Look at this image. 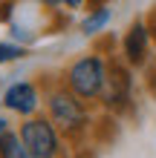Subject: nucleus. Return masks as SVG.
<instances>
[{
  "label": "nucleus",
  "instance_id": "obj_1",
  "mask_svg": "<svg viewBox=\"0 0 156 158\" xmlns=\"http://www.w3.org/2000/svg\"><path fill=\"white\" fill-rule=\"evenodd\" d=\"M41 83H43V112L52 118V124L61 129V135L67 138L72 150H81L90 132H93V112H90L93 104L78 98L61 81V75L41 78Z\"/></svg>",
  "mask_w": 156,
  "mask_h": 158
},
{
  "label": "nucleus",
  "instance_id": "obj_2",
  "mask_svg": "<svg viewBox=\"0 0 156 158\" xmlns=\"http://www.w3.org/2000/svg\"><path fill=\"white\" fill-rule=\"evenodd\" d=\"M107 78H110V58L101 49H90L78 58H72L67 66L61 69V81L75 92L78 98H84L87 104H98L104 95V86H107Z\"/></svg>",
  "mask_w": 156,
  "mask_h": 158
},
{
  "label": "nucleus",
  "instance_id": "obj_3",
  "mask_svg": "<svg viewBox=\"0 0 156 158\" xmlns=\"http://www.w3.org/2000/svg\"><path fill=\"white\" fill-rule=\"evenodd\" d=\"M20 132L26 150H29L32 158H67V138L61 135V129L52 124V118L47 112L20 118Z\"/></svg>",
  "mask_w": 156,
  "mask_h": 158
},
{
  "label": "nucleus",
  "instance_id": "obj_4",
  "mask_svg": "<svg viewBox=\"0 0 156 158\" xmlns=\"http://www.w3.org/2000/svg\"><path fill=\"white\" fill-rule=\"evenodd\" d=\"M133 104H136V69L122 60V55L118 58L110 55V78H107V86H104L98 106L107 115L122 118L133 109Z\"/></svg>",
  "mask_w": 156,
  "mask_h": 158
},
{
  "label": "nucleus",
  "instance_id": "obj_5",
  "mask_svg": "<svg viewBox=\"0 0 156 158\" xmlns=\"http://www.w3.org/2000/svg\"><path fill=\"white\" fill-rule=\"evenodd\" d=\"M0 106H3L6 112L17 115V118L38 115L41 106H43V83L41 81H29V78L12 81L3 89V95H0Z\"/></svg>",
  "mask_w": 156,
  "mask_h": 158
},
{
  "label": "nucleus",
  "instance_id": "obj_6",
  "mask_svg": "<svg viewBox=\"0 0 156 158\" xmlns=\"http://www.w3.org/2000/svg\"><path fill=\"white\" fill-rule=\"evenodd\" d=\"M153 32H150V23L148 17H136V20L127 26V32L122 35V60L130 63L133 69H145L153 58Z\"/></svg>",
  "mask_w": 156,
  "mask_h": 158
},
{
  "label": "nucleus",
  "instance_id": "obj_7",
  "mask_svg": "<svg viewBox=\"0 0 156 158\" xmlns=\"http://www.w3.org/2000/svg\"><path fill=\"white\" fill-rule=\"evenodd\" d=\"M110 20H113V6L110 3H90L87 15L81 17V23H78V32L87 35V38H98L110 26Z\"/></svg>",
  "mask_w": 156,
  "mask_h": 158
},
{
  "label": "nucleus",
  "instance_id": "obj_8",
  "mask_svg": "<svg viewBox=\"0 0 156 158\" xmlns=\"http://www.w3.org/2000/svg\"><path fill=\"white\" fill-rule=\"evenodd\" d=\"M0 158H32L17 129H6L0 135Z\"/></svg>",
  "mask_w": 156,
  "mask_h": 158
},
{
  "label": "nucleus",
  "instance_id": "obj_9",
  "mask_svg": "<svg viewBox=\"0 0 156 158\" xmlns=\"http://www.w3.org/2000/svg\"><path fill=\"white\" fill-rule=\"evenodd\" d=\"M26 58V43H15V40H0V66Z\"/></svg>",
  "mask_w": 156,
  "mask_h": 158
},
{
  "label": "nucleus",
  "instance_id": "obj_10",
  "mask_svg": "<svg viewBox=\"0 0 156 158\" xmlns=\"http://www.w3.org/2000/svg\"><path fill=\"white\" fill-rule=\"evenodd\" d=\"M145 89L156 98V55L150 58V63L145 66Z\"/></svg>",
  "mask_w": 156,
  "mask_h": 158
},
{
  "label": "nucleus",
  "instance_id": "obj_11",
  "mask_svg": "<svg viewBox=\"0 0 156 158\" xmlns=\"http://www.w3.org/2000/svg\"><path fill=\"white\" fill-rule=\"evenodd\" d=\"M15 6H17V0H0V23L15 20Z\"/></svg>",
  "mask_w": 156,
  "mask_h": 158
},
{
  "label": "nucleus",
  "instance_id": "obj_12",
  "mask_svg": "<svg viewBox=\"0 0 156 158\" xmlns=\"http://www.w3.org/2000/svg\"><path fill=\"white\" fill-rule=\"evenodd\" d=\"M90 6V0H61V9L64 12H84V9Z\"/></svg>",
  "mask_w": 156,
  "mask_h": 158
},
{
  "label": "nucleus",
  "instance_id": "obj_13",
  "mask_svg": "<svg viewBox=\"0 0 156 158\" xmlns=\"http://www.w3.org/2000/svg\"><path fill=\"white\" fill-rule=\"evenodd\" d=\"M32 3H38L41 9H47V12H64V9H61V0H32Z\"/></svg>",
  "mask_w": 156,
  "mask_h": 158
},
{
  "label": "nucleus",
  "instance_id": "obj_14",
  "mask_svg": "<svg viewBox=\"0 0 156 158\" xmlns=\"http://www.w3.org/2000/svg\"><path fill=\"white\" fill-rule=\"evenodd\" d=\"M148 23H150V32H153V40H156V9L148 15Z\"/></svg>",
  "mask_w": 156,
  "mask_h": 158
},
{
  "label": "nucleus",
  "instance_id": "obj_15",
  "mask_svg": "<svg viewBox=\"0 0 156 158\" xmlns=\"http://www.w3.org/2000/svg\"><path fill=\"white\" fill-rule=\"evenodd\" d=\"M6 129H12V124H9V118H6V115H0V135H3Z\"/></svg>",
  "mask_w": 156,
  "mask_h": 158
},
{
  "label": "nucleus",
  "instance_id": "obj_16",
  "mask_svg": "<svg viewBox=\"0 0 156 158\" xmlns=\"http://www.w3.org/2000/svg\"><path fill=\"white\" fill-rule=\"evenodd\" d=\"M90 3H110V0H90Z\"/></svg>",
  "mask_w": 156,
  "mask_h": 158
}]
</instances>
